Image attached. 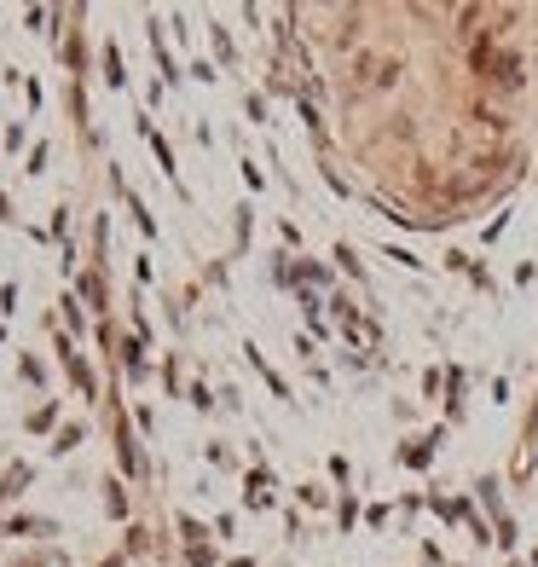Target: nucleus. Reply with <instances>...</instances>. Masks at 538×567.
Returning <instances> with one entry per match:
<instances>
[{
  "label": "nucleus",
  "mask_w": 538,
  "mask_h": 567,
  "mask_svg": "<svg viewBox=\"0 0 538 567\" xmlns=\"http://www.w3.org/2000/svg\"><path fill=\"white\" fill-rule=\"evenodd\" d=\"M475 76L498 81L504 93H515V87H521V58L504 53V47H492V41H475Z\"/></svg>",
  "instance_id": "f257e3e1"
},
{
  "label": "nucleus",
  "mask_w": 538,
  "mask_h": 567,
  "mask_svg": "<svg viewBox=\"0 0 538 567\" xmlns=\"http://www.w3.org/2000/svg\"><path fill=\"white\" fill-rule=\"evenodd\" d=\"M353 70H359V81H365V87H388V81L400 76V58H388V53H365L359 64H353Z\"/></svg>",
  "instance_id": "f03ea898"
}]
</instances>
